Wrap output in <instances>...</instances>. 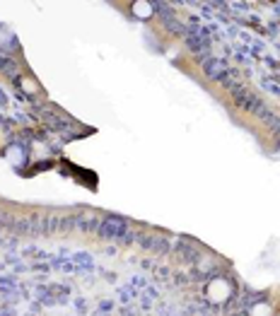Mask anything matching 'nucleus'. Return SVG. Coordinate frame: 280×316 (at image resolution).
Listing matches in <instances>:
<instances>
[{
	"mask_svg": "<svg viewBox=\"0 0 280 316\" xmlns=\"http://www.w3.org/2000/svg\"><path fill=\"white\" fill-rule=\"evenodd\" d=\"M133 12L138 14V17H148L152 10H150V5H145V2H136V5H133Z\"/></svg>",
	"mask_w": 280,
	"mask_h": 316,
	"instance_id": "1",
	"label": "nucleus"
}]
</instances>
